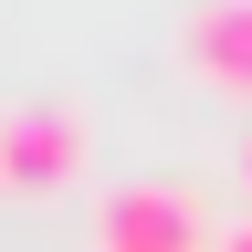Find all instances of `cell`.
<instances>
[{
	"label": "cell",
	"mask_w": 252,
	"mask_h": 252,
	"mask_svg": "<svg viewBox=\"0 0 252 252\" xmlns=\"http://www.w3.org/2000/svg\"><path fill=\"white\" fill-rule=\"evenodd\" d=\"M94 252H220V231L200 220V200L179 179H126L94 210Z\"/></svg>",
	"instance_id": "1"
},
{
	"label": "cell",
	"mask_w": 252,
	"mask_h": 252,
	"mask_svg": "<svg viewBox=\"0 0 252 252\" xmlns=\"http://www.w3.org/2000/svg\"><path fill=\"white\" fill-rule=\"evenodd\" d=\"M74 168H84V126L63 105H11L0 116V179L11 189H63Z\"/></svg>",
	"instance_id": "2"
},
{
	"label": "cell",
	"mask_w": 252,
	"mask_h": 252,
	"mask_svg": "<svg viewBox=\"0 0 252 252\" xmlns=\"http://www.w3.org/2000/svg\"><path fill=\"white\" fill-rule=\"evenodd\" d=\"M179 53H189V74L210 94H242L252 105V0H200L189 32H179Z\"/></svg>",
	"instance_id": "3"
},
{
	"label": "cell",
	"mask_w": 252,
	"mask_h": 252,
	"mask_svg": "<svg viewBox=\"0 0 252 252\" xmlns=\"http://www.w3.org/2000/svg\"><path fill=\"white\" fill-rule=\"evenodd\" d=\"M220 252H252V220H231V231H220Z\"/></svg>",
	"instance_id": "4"
},
{
	"label": "cell",
	"mask_w": 252,
	"mask_h": 252,
	"mask_svg": "<svg viewBox=\"0 0 252 252\" xmlns=\"http://www.w3.org/2000/svg\"><path fill=\"white\" fill-rule=\"evenodd\" d=\"M242 179H252V137H242Z\"/></svg>",
	"instance_id": "5"
}]
</instances>
